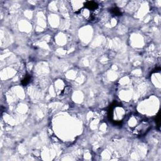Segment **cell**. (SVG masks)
Instances as JSON below:
<instances>
[{
	"label": "cell",
	"mask_w": 161,
	"mask_h": 161,
	"mask_svg": "<svg viewBox=\"0 0 161 161\" xmlns=\"http://www.w3.org/2000/svg\"><path fill=\"white\" fill-rule=\"evenodd\" d=\"M109 117L110 120L115 123H121L125 117V110L122 106L113 103L109 110Z\"/></svg>",
	"instance_id": "obj_1"
},
{
	"label": "cell",
	"mask_w": 161,
	"mask_h": 161,
	"mask_svg": "<svg viewBox=\"0 0 161 161\" xmlns=\"http://www.w3.org/2000/svg\"><path fill=\"white\" fill-rule=\"evenodd\" d=\"M150 128L151 126L148 122L145 120H141L137 125L134 126L132 131L136 135L142 136L145 134Z\"/></svg>",
	"instance_id": "obj_2"
},
{
	"label": "cell",
	"mask_w": 161,
	"mask_h": 161,
	"mask_svg": "<svg viewBox=\"0 0 161 161\" xmlns=\"http://www.w3.org/2000/svg\"><path fill=\"white\" fill-rule=\"evenodd\" d=\"M84 7L86 9H88L90 11L95 12V11L98 8L99 5L94 1H87L84 4Z\"/></svg>",
	"instance_id": "obj_3"
},
{
	"label": "cell",
	"mask_w": 161,
	"mask_h": 161,
	"mask_svg": "<svg viewBox=\"0 0 161 161\" xmlns=\"http://www.w3.org/2000/svg\"><path fill=\"white\" fill-rule=\"evenodd\" d=\"M112 13L114 15H116V16H119L120 14H121V12L119 10V9L117 7L115 8H113L112 10Z\"/></svg>",
	"instance_id": "obj_4"
},
{
	"label": "cell",
	"mask_w": 161,
	"mask_h": 161,
	"mask_svg": "<svg viewBox=\"0 0 161 161\" xmlns=\"http://www.w3.org/2000/svg\"><path fill=\"white\" fill-rule=\"evenodd\" d=\"M30 80V77L29 76H26L24 79H23V80H22V84H23V85H24V86L27 85L28 83H29Z\"/></svg>",
	"instance_id": "obj_5"
}]
</instances>
